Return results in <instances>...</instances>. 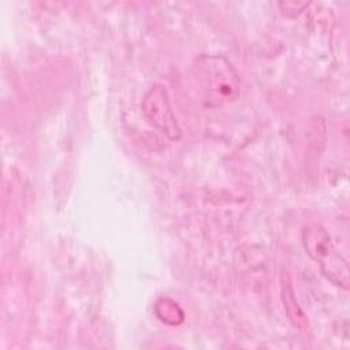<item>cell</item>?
I'll list each match as a JSON object with an SVG mask.
<instances>
[{
  "instance_id": "4",
  "label": "cell",
  "mask_w": 350,
  "mask_h": 350,
  "mask_svg": "<svg viewBox=\"0 0 350 350\" xmlns=\"http://www.w3.org/2000/svg\"><path fill=\"white\" fill-rule=\"evenodd\" d=\"M283 301L286 304V310H288L290 308L294 309V320H293V323L297 327H304L305 325V319H304V314H302L301 309L295 304V299L293 297V288H291L290 284H286L283 287Z\"/></svg>"
},
{
  "instance_id": "2",
  "label": "cell",
  "mask_w": 350,
  "mask_h": 350,
  "mask_svg": "<svg viewBox=\"0 0 350 350\" xmlns=\"http://www.w3.org/2000/svg\"><path fill=\"white\" fill-rule=\"evenodd\" d=\"M304 246L308 254L320 265L321 272L336 286L347 288L349 268L345 258L336 252L328 232L320 224L304 228Z\"/></svg>"
},
{
  "instance_id": "1",
  "label": "cell",
  "mask_w": 350,
  "mask_h": 350,
  "mask_svg": "<svg viewBox=\"0 0 350 350\" xmlns=\"http://www.w3.org/2000/svg\"><path fill=\"white\" fill-rule=\"evenodd\" d=\"M197 75L209 107L230 103L239 94V78L232 66L221 56L200 57Z\"/></svg>"
},
{
  "instance_id": "3",
  "label": "cell",
  "mask_w": 350,
  "mask_h": 350,
  "mask_svg": "<svg viewBox=\"0 0 350 350\" xmlns=\"http://www.w3.org/2000/svg\"><path fill=\"white\" fill-rule=\"evenodd\" d=\"M142 112L146 119L171 139H179L182 135L176 118L170 107L168 96L161 85L149 89L142 100Z\"/></svg>"
}]
</instances>
